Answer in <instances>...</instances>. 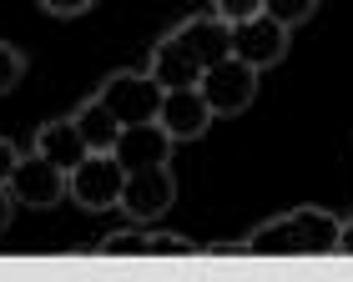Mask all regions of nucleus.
I'll return each mask as SVG.
<instances>
[{
  "instance_id": "obj_1",
  "label": "nucleus",
  "mask_w": 353,
  "mask_h": 282,
  "mask_svg": "<svg viewBox=\"0 0 353 282\" xmlns=\"http://www.w3.org/2000/svg\"><path fill=\"white\" fill-rule=\"evenodd\" d=\"M121 186H126V166L117 162V151H91L86 162L71 166L66 197L81 212H106V207H121Z\"/></svg>"
},
{
  "instance_id": "obj_2",
  "label": "nucleus",
  "mask_w": 353,
  "mask_h": 282,
  "mask_svg": "<svg viewBox=\"0 0 353 282\" xmlns=\"http://www.w3.org/2000/svg\"><path fill=\"white\" fill-rule=\"evenodd\" d=\"M96 96L111 106V116H117L121 127H137V121H157L167 86L157 81L152 71H111Z\"/></svg>"
},
{
  "instance_id": "obj_3",
  "label": "nucleus",
  "mask_w": 353,
  "mask_h": 282,
  "mask_svg": "<svg viewBox=\"0 0 353 282\" xmlns=\"http://www.w3.org/2000/svg\"><path fill=\"white\" fill-rule=\"evenodd\" d=\"M202 96L207 106H212L217 116H237V111H248L252 96H258V66H248V61H237V56H222L217 66H207L202 71Z\"/></svg>"
},
{
  "instance_id": "obj_4",
  "label": "nucleus",
  "mask_w": 353,
  "mask_h": 282,
  "mask_svg": "<svg viewBox=\"0 0 353 282\" xmlns=\"http://www.w3.org/2000/svg\"><path fill=\"white\" fill-rule=\"evenodd\" d=\"M66 177H71V171L56 166L51 156H41V151L21 156L15 171H10V197H15V207H56V202L66 197Z\"/></svg>"
},
{
  "instance_id": "obj_5",
  "label": "nucleus",
  "mask_w": 353,
  "mask_h": 282,
  "mask_svg": "<svg viewBox=\"0 0 353 282\" xmlns=\"http://www.w3.org/2000/svg\"><path fill=\"white\" fill-rule=\"evenodd\" d=\"M176 202V182H172V166H141V171H126V186H121V212L132 222H157L167 207Z\"/></svg>"
},
{
  "instance_id": "obj_6",
  "label": "nucleus",
  "mask_w": 353,
  "mask_h": 282,
  "mask_svg": "<svg viewBox=\"0 0 353 282\" xmlns=\"http://www.w3.org/2000/svg\"><path fill=\"white\" fill-rule=\"evenodd\" d=\"M232 56L237 61H248V66H278V61L288 56V25L283 21H272V15H252V21H237L232 25Z\"/></svg>"
},
{
  "instance_id": "obj_7",
  "label": "nucleus",
  "mask_w": 353,
  "mask_h": 282,
  "mask_svg": "<svg viewBox=\"0 0 353 282\" xmlns=\"http://www.w3.org/2000/svg\"><path fill=\"white\" fill-rule=\"evenodd\" d=\"M157 121L167 127L172 141H202L207 131H212L217 111L207 106L202 86H176V91H167V96H162V111H157Z\"/></svg>"
},
{
  "instance_id": "obj_8",
  "label": "nucleus",
  "mask_w": 353,
  "mask_h": 282,
  "mask_svg": "<svg viewBox=\"0 0 353 282\" xmlns=\"http://www.w3.org/2000/svg\"><path fill=\"white\" fill-rule=\"evenodd\" d=\"M167 36L182 45V51L197 61L202 71H207V66H217L222 56H232V25L222 21V15H192V21L172 25Z\"/></svg>"
},
{
  "instance_id": "obj_9",
  "label": "nucleus",
  "mask_w": 353,
  "mask_h": 282,
  "mask_svg": "<svg viewBox=\"0 0 353 282\" xmlns=\"http://www.w3.org/2000/svg\"><path fill=\"white\" fill-rule=\"evenodd\" d=\"M172 147H176V141L167 136L162 121H137V127H121V136H117L111 151H117V162L126 171H141V166H167Z\"/></svg>"
},
{
  "instance_id": "obj_10",
  "label": "nucleus",
  "mask_w": 353,
  "mask_h": 282,
  "mask_svg": "<svg viewBox=\"0 0 353 282\" xmlns=\"http://www.w3.org/2000/svg\"><path fill=\"white\" fill-rule=\"evenodd\" d=\"M293 237H298V257H323V252H339V232L343 222L323 207H293Z\"/></svg>"
},
{
  "instance_id": "obj_11",
  "label": "nucleus",
  "mask_w": 353,
  "mask_h": 282,
  "mask_svg": "<svg viewBox=\"0 0 353 282\" xmlns=\"http://www.w3.org/2000/svg\"><path fill=\"white\" fill-rule=\"evenodd\" d=\"M36 151H41V156H51V162H56V166H66V171H71L76 162H86V156H91L81 127H76V116L46 121V127L36 131Z\"/></svg>"
},
{
  "instance_id": "obj_12",
  "label": "nucleus",
  "mask_w": 353,
  "mask_h": 282,
  "mask_svg": "<svg viewBox=\"0 0 353 282\" xmlns=\"http://www.w3.org/2000/svg\"><path fill=\"white\" fill-rule=\"evenodd\" d=\"M147 71H152V76H157V81H162L167 91H176V86H197V81H202V66H197V61H192V56H187L182 45L172 41V36H162V41L152 45Z\"/></svg>"
},
{
  "instance_id": "obj_13",
  "label": "nucleus",
  "mask_w": 353,
  "mask_h": 282,
  "mask_svg": "<svg viewBox=\"0 0 353 282\" xmlns=\"http://www.w3.org/2000/svg\"><path fill=\"white\" fill-rule=\"evenodd\" d=\"M76 127H81L91 151H111V147H117V136H121V121L111 116V106L101 96H91V101L76 106Z\"/></svg>"
},
{
  "instance_id": "obj_14",
  "label": "nucleus",
  "mask_w": 353,
  "mask_h": 282,
  "mask_svg": "<svg viewBox=\"0 0 353 282\" xmlns=\"http://www.w3.org/2000/svg\"><path fill=\"white\" fill-rule=\"evenodd\" d=\"M96 252H106V257H152V232H141V227L106 232V237L96 242Z\"/></svg>"
},
{
  "instance_id": "obj_15",
  "label": "nucleus",
  "mask_w": 353,
  "mask_h": 282,
  "mask_svg": "<svg viewBox=\"0 0 353 282\" xmlns=\"http://www.w3.org/2000/svg\"><path fill=\"white\" fill-rule=\"evenodd\" d=\"M313 10H318V0H268V15L283 21L288 30L303 25V21H313Z\"/></svg>"
},
{
  "instance_id": "obj_16",
  "label": "nucleus",
  "mask_w": 353,
  "mask_h": 282,
  "mask_svg": "<svg viewBox=\"0 0 353 282\" xmlns=\"http://www.w3.org/2000/svg\"><path fill=\"white\" fill-rule=\"evenodd\" d=\"M21 76H26V56L15 51L10 41H0V96H10V91L21 86Z\"/></svg>"
},
{
  "instance_id": "obj_17",
  "label": "nucleus",
  "mask_w": 353,
  "mask_h": 282,
  "mask_svg": "<svg viewBox=\"0 0 353 282\" xmlns=\"http://www.w3.org/2000/svg\"><path fill=\"white\" fill-rule=\"evenodd\" d=\"M263 10H268V0H212V15H222L228 25L252 21V15H263Z\"/></svg>"
},
{
  "instance_id": "obj_18",
  "label": "nucleus",
  "mask_w": 353,
  "mask_h": 282,
  "mask_svg": "<svg viewBox=\"0 0 353 282\" xmlns=\"http://www.w3.org/2000/svg\"><path fill=\"white\" fill-rule=\"evenodd\" d=\"M197 242L176 237V232H152V257H192Z\"/></svg>"
},
{
  "instance_id": "obj_19",
  "label": "nucleus",
  "mask_w": 353,
  "mask_h": 282,
  "mask_svg": "<svg viewBox=\"0 0 353 282\" xmlns=\"http://www.w3.org/2000/svg\"><path fill=\"white\" fill-rule=\"evenodd\" d=\"M96 0H41L46 15H56V21H76V15H86Z\"/></svg>"
},
{
  "instance_id": "obj_20",
  "label": "nucleus",
  "mask_w": 353,
  "mask_h": 282,
  "mask_svg": "<svg viewBox=\"0 0 353 282\" xmlns=\"http://www.w3.org/2000/svg\"><path fill=\"white\" fill-rule=\"evenodd\" d=\"M15 162H21L15 141H6V136H0V186H10V171H15Z\"/></svg>"
},
{
  "instance_id": "obj_21",
  "label": "nucleus",
  "mask_w": 353,
  "mask_h": 282,
  "mask_svg": "<svg viewBox=\"0 0 353 282\" xmlns=\"http://www.w3.org/2000/svg\"><path fill=\"white\" fill-rule=\"evenodd\" d=\"M10 217H15V197H10V186H0V232L10 227Z\"/></svg>"
},
{
  "instance_id": "obj_22",
  "label": "nucleus",
  "mask_w": 353,
  "mask_h": 282,
  "mask_svg": "<svg viewBox=\"0 0 353 282\" xmlns=\"http://www.w3.org/2000/svg\"><path fill=\"white\" fill-rule=\"evenodd\" d=\"M339 252H348V257H353V217H348L343 232H339Z\"/></svg>"
}]
</instances>
